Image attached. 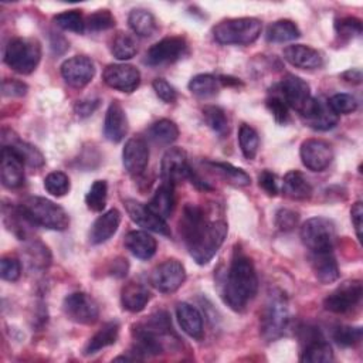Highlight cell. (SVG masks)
<instances>
[{"instance_id": "23", "label": "cell", "mask_w": 363, "mask_h": 363, "mask_svg": "<svg viewBox=\"0 0 363 363\" xmlns=\"http://www.w3.org/2000/svg\"><path fill=\"white\" fill-rule=\"evenodd\" d=\"M21 159L7 146L1 149V183L7 189H17L24 183Z\"/></svg>"}, {"instance_id": "46", "label": "cell", "mask_w": 363, "mask_h": 363, "mask_svg": "<svg viewBox=\"0 0 363 363\" xmlns=\"http://www.w3.org/2000/svg\"><path fill=\"white\" fill-rule=\"evenodd\" d=\"M115 26V17L109 10H96L95 13L89 14L85 27L91 31H104L109 30Z\"/></svg>"}, {"instance_id": "39", "label": "cell", "mask_w": 363, "mask_h": 363, "mask_svg": "<svg viewBox=\"0 0 363 363\" xmlns=\"http://www.w3.org/2000/svg\"><path fill=\"white\" fill-rule=\"evenodd\" d=\"M238 145L244 157L252 160L257 156L259 146V138L257 130L252 126L242 123L238 129Z\"/></svg>"}, {"instance_id": "47", "label": "cell", "mask_w": 363, "mask_h": 363, "mask_svg": "<svg viewBox=\"0 0 363 363\" xmlns=\"http://www.w3.org/2000/svg\"><path fill=\"white\" fill-rule=\"evenodd\" d=\"M328 104L336 115L352 113L357 109V101L350 94H335L328 99Z\"/></svg>"}, {"instance_id": "15", "label": "cell", "mask_w": 363, "mask_h": 363, "mask_svg": "<svg viewBox=\"0 0 363 363\" xmlns=\"http://www.w3.org/2000/svg\"><path fill=\"white\" fill-rule=\"evenodd\" d=\"M61 75L72 88H84L95 75L94 61L86 55H74L61 64Z\"/></svg>"}, {"instance_id": "22", "label": "cell", "mask_w": 363, "mask_h": 363, "mask_svg": "<svg viewBox=\"0 0 363 363\" xmlns=\"http://www.w3.org/2000/svg\"><path fill=\"white\" fill-rule=\"evenodd\" d=\"M284 58L291 65L301 69H316L323 65L322 52L303 44L288 45L284 50Z\"/></svg>"}, {"instance_id": "10", "label": "cell", "mask_w": 363, "mask_h": 363, "mask_svg": "<svg viewBox=\"0 0 363 363\" xmlns=\"http://www.w3.org/2000/svg\"><path fill=\"white\" fill-rule=\"evenodd\" d=\"M62 309L69 320L81 325H92L99 316L96 301L85 292H72L67 295Z\"/></svg>"}, {"instance_id": "34", "label": "cell", "mask_w": 363, "mask_h": 363, "mask_svg": "<svg viewBox=\"0 0 363 363\" xmlns=\"http://www.w3.org/2000/svg\"><path fill=\"white\" fill-rule=\"evenodd\" d=\"M128 24L139 37H150L157 30L155 16L145 9H133L128 16Z\"/></svg>"}, {"instance_id": "40", "label": "cell", "mask_w": 363, "mask_h": 363, "mask_svg": "<svg viewBox=\"0 0 363 363\" xmlns=\"http://www.w3.org/2000/svg\"><path fill=\"white\" fill-rule=\"evenodd\" d=\"M203 118L208 128L216 132L220 136H224L228 133V118L220 106L216 105H207L203 108Z\"/></svg>"}, {"instance_id": "18", "label": "cell", "mask_w": 363, "mask_h": 363, "mask_svg": "<svg viewBox=\"0 0 363 363\" xmlns=\"http://www.w3.org/2000/svg\"><path fill=\"white\" fill-rule=\"evenodd\" d=\"M125 170L130 176H140L149 163V147L143 138L135 136L126 140L122 150Z\"/></svg>"}, {"instance_id": "50", "label": "cell", "mask_w": 363, "mask_h": 363, "mask_svg": "<svg viewBox=\"0 0 363 363\" xmlns=\"http://www.w3.org/2000/svg\"><path fill=\"white\" fill-rule=\"evenodd\" d=\"M21 264L14 257H3L0 261V275L3 279L14 282L20 278Z\"/></svg>"}, {"instance_id": "19", "label": "cell", "mask_w": 363, "mask_h": 363, "mask_svg": "<svg viewBox=\"0 0 363 363\" xmlns=\"http://www.w3.org/2000/svg\"><path fill=\"white\" fill-rule=\"evenodd\" d=\"M125 208H126V213L130 217V220L133 223H136L138 225H140L149 231L163 234V235L172 234L167 223L162 217L155 214L146 204H142L136 200L129 199L125 201Z\"/></svg>"}, {"instance_id": "4", "label": "cell", "mask_w": 363, "mask_h": 363, "mask_svg": "<svg viewBox=\"0 0 363 363\" xmlns=\"http://www.w3.org/2000/svg\"><path fill=\"white\" fill-rule=\"evenodd\" d=\"M261 28V20L255 17L225 18L214 26L213 35L220 44L248 45L259 37Z\"/></svg>"}, {"instance_id": "29", "label": "cell", "mask_w": 363, "mask_h": 363, "mask_svg": "<svg viewBox=\"0 0 363 363\" xmlns=\"http://www.w3.org/2000/svg\"><path fill=\"white\" fill-rule=\"evenodd\" d=\"M1 140H3V146L10 147L21 159V162L24 164H27L30 167H41V166H44L45 159H44L43 153L34 145L23 142L17 136L7 138L6 135H3Z\"/></svg>"}, {"instance_id": "48", "label": "cell", "mask_w": 363, "mask_h": 363, "mask_svg": "<svg viewBox=\"0 0 363 363\" xmlns=\"http://www.w3.org/2000/svg\"><path fill=\"white\" fill-rule=\"evenodd\" d=\"M265 104H267L268 111L271 112V115L274 116V119H275L278 123L284 125V123L288 121V116H289V113H288V105L285 104V101L281 98L279 94H277V92L271 94V95L267 98Z\"/></svg>"}, {"instance_id": "54", "label": "cell", "mask_w": 363, "mask_h": 363, "mask_svg": "<svg viewBox=\"0 0 363 363\" xmlns=\"http://www.w3.org/2000/svg\"><path fill=\"white\" fill-rule=\"evenodd\" d=\"M258 184L259 187L268 194V196H275L278 193V182L277 176L269 172V170H262L258 176Z\"/></svg>"}, {"instance_id": "17", "label": "cell", "mask_w": 363, "mask_h": 363, "mask_svg": "<svg viewBox=\"0 0 363 363\" xmlns=\"http://www.w3.org/2000/svg\"><path fill=\"white\" fill-rule=\"evenodd\" d=\"M302 342L305 347L302 350L301 362L306 363H328L333 360V352L329 343L323 339L316 328H305Z\"/></svg>"}, {"instance_id": "20", "label": "cell", "mask_w": 363, "mask_h": 363, "mask_svg": "<svg viewBox=\"0 0 363 363\" xmlns=\"http://www.w3.org/2000/svg\"><path fill=\"white\" fill-rule=\"evenodd\" d=\"M309 128L315 130H329L337 125L339 115L329 106L328 101L322 98H312L308 111L302 115Z\"/></svg>"}, {"instance_id": "25", "label": "cell", "mask_w": 363, "mask_h": 363, "mask_svg": "<svg viewBox=\"0 0 363 363\" xmlns=\"http://www.w3.org/2000/svg\"><path fill=\"white\" fill-rule=\"evenodd\" d=\"M176 318L182 330L190 337L200 340L204 335L201 313L190 303L180 302L176 306Z\"/></svg>"}, {"instance_id": "55", "label": "cell", "mask_w": 363, "mask_h": 363, "mask_svg": "<svg viewBox=\"0 0 363 363\" xmlns=\"http://www.w3.org/2000/svg\"><path fill=\"white\" fill-rule=\"evenodd\" d=\"M98 105H99V99H84V101H78L74 109L78 116L85 118L92 115V112L98 108Z\"/></svg>"}, {"instance_id": "21", "label": "cell", "mask_w": 363, "mask_h": 363, "mask_svg": "<svg viewBox=\"0 0 363 363\" xmlns=\"http://www.w3.org/2000/svg\"><path fill=\"white\" fill-rule=\"evenodd\" d=\"M128 133V118L119 101H112L105 113L104 135L109 142L118 143Z\"/></svg>"}, {"instance_id": "11", "label": "cell", "mask_w": 363, "mask_h": 363, "mask_svg": "<svg viewBox=\"0 0 363 363\" xmlns=\"http://www.w3.org/2000/svg\"><path fill=\"white\" fill-rule=\"evenodd\" d=\"M186 279L184 265L174 258L160 262L150 275L152 285L162 294H172L177 291Z\"/></svg>"}, {"instance_id": "43", "label": "cell", "mask_w": 363, "mask_h": 363, "mask_svg": "<svg viewBox=\"0 0 363 363\" xmlns=\"http://www.w3.org/2000/svg\"><path fill=\"white\" fill-rule=\"evenodd\" d=\"M54 23L65 31H72V33L81 34L85 30V20L79 10L62 11L54 17Z\"/></svg>"}, {"instance_id": "31", "label": "cell", "mask_w": 363, "mask_h": 363, "mask_svg": "<svg viewBox=\"0 0 363 363\" xmlns=\"http://www.w3.org/2000/svg\"><path fill=\"white\" fill-rule=\"evenodd\" d=\"M176 199H174V186L170 183H163L155 191L152 200L146 204L155 214L162 217L163 220L170 217L174 210Z\"/></svg>"}, {"instance_id": "53", "label": "cell", "mask_w": 363, "mask_h": 363, "mask_svg": "<svg viewBox=\"0 0 363 363\" xmlns=\"http://www.w3.org/2000/svg\"><path fill=\"white\" fill-rule=\"evenodd\" d=\"M27 84L18 79H4L1 82V92L4 96H23L27 94Z\"/></svg>"}, {"instance_id": "14", "label": "cell", "mask_w": 363, "mask_h": 363, "mask_svg": "<svg viewBox=\"0 0 363 363\" xmlns=\"http://www.w3.org/2000/svg\"><path fill=\"white\" fill-rule=\"evenodd\" d=\"M104 82L121 92L130 94L140 84V72L130 64H109L102 74Z\"/></svg>"}, {"instance_id": "32", "label": "cell", "mask_w": 363, "mask_h": 363, "mask_svg": "<svg viewBox=\"0 0 363 363\" xmlns=\"http://www.w3.org/2000/svg\"><path fill=\"white\" fill-rule=\"evenodd\" d=\"M119 336V323L116 320L106 322L101 326V329L88 340L84 354L89 356L94 353H98L99 350L113 345Z\"/></svg>"}, {"instance_id": "28", "label": "cell", "mask_w": 363, "mask_h": 363, "mask_svg": "<svg viewBox=\"0 0 363 363\" xmlns=\"http://www.w3.org/2000/svg\"><path fill=\"white\" fill-rule=\"evenodd\" d=\"M149 299H150V292L140 282L130 281L126 285H123L121 291V302L123 309L133 313L143 311Z\"/></svg>"}, {"instance_id": "51", "label": "cell", "mask_w": 363, "mask_h": 363, "mask_svg": "<svg viewBox=\"0 0 363 363\" xmlns=\"http://www.w3.org/2000/svg\"><path fill=\"white\" fill-rule=\"evenodd\" d=\"M299 221V214L291 208H279L275 213V225L281 231H291L296 227Z\"/></svg>"}, {"instance_id": "2", "label": "cell", "mask_w": 363, "mask_h": 363, "mask_svg": "<svg viewBox=\"0 0 363 363\" xmlns=\"http://www.w3.org/2000/svg\"><path fill=\"white\" fill-rule=\"evenodd\" d=\"M258 291V278L248 255L235 248L230 261L221 296L233 311H242Z\"/></svg>"}, {"instance_id": "6", "label": "cell", "mask_w": 363, "mask_h": 363, "mask_svg": "<svg viewBox=\"0 0 363 363\" xmlns=\"http://www.w3.org/2000/svg\"><path fill=\"white\" fill-rule=\"evenodd\" d=\"M289 320V311L286 298L282 294H274L269 296L268 302L261 315L259 332L261 336L267 340L278 339L286 329Z\"/></svg>"}, {"instance_id": "42", "label": "cell", "mask_w": 363, "mask_h": 363, "mask_svg": "<svg viewBox=\"0 0 363 363\" xmlns=\"http://www.w3.org/2000/svg\"><path fill=\"white\" fill-rule=\"evenodd\" d=\"M106 197L108 183L105 180H95L85 196L86 207L92 211H102L106 206Z\"/></svg>"}, {"instance_id": "52", "label": "cell", "mask_w": 363, "mask_h": 363, "mask_svg": "<svg viewBox=\"0 0 363 363\" xmlns=\"http://www.w3.org/2000/svg\"><path fill=\"white\" fill-rule=\"evenodd\" d=\"M152 86H153L155 92H156V95H157L162 101H164V102H167V104H172V102L176 101L177 92H176V89L173 88V85H170L166 79H163V78H156V79L152 82Z\"/></svg>"}, {"instance_id": "24", "label": "cell", "mask_w": 363, "mask_h": 363, "mask_svg": "<svg viewBox=\"0 0 363 363\" xmlns=\"http://www.w3.org/2000/svg\"><path fill=\"white\" fill-rule=\"evenodd\" d=\"M121 213L116 208H111L102 213L92 224L89 230L91 244H102L108 241L119 228Z\"/></svg>"}, {"instance_id": "45", "label": "cell", "mask_w": 363, "mask_h": 363, "mask_svg": "<svg viewBox=\"0 0 363 363\" xmlns=\"http://www.w3.org/2000/svg\"><path fill=\"white\" fill-rule=\"evenodd\" d=\"M333 340L342 347H352L362 340V328L342 325L333 330Z\"/></svg>"}, {"instance_id": "41", "label": "cell", "mask_w": 363, "mask_h": 363, "mask_svg": "<svg viewBox=\"0 0 363 363\" xmlns=\"http://www.w3.org/2000/svg\"><path fill=\"white\" fill-rule=\"evenodd\" d=\"M26 258L28 265L35 269H44L51 262V254L48 248L40 241H33L27 245Z\"/></svg>"}, {"instance_id": "36", "label": "cell", "mask_w": 363, "mask_h": 363, "mask_svg": "<svg viewBox=\"0 0 363 363\" xmlns=\"http://www.w3.org/2000/svg\"><path fill=\"white\" fill-rule=\"evenodd\" d=\"M299 35L298 26L286 18L275 21L267 28V40L269 43H288L296 40Z\"/></svg>"}, {"instance_id": "56", "label": "cell", "mask_w": 363, "mask_h": 363, "mask_svg": "<svg viewBox=\"0 0 363 363\" xmlns=\"http://www.w3.org/2000/svg\"><path fill=\"white\" fill-rule=\"evenodd\" d=\"M362 217H363L362 201H356V203L352 206L350 218H352V223H353V227H354V231H356V235H357L359 240H360V237H362Z\"/></svg>"}, {"instance_id": "5", "label": "cell", "mask_w": 363, "mask_h": 363, "mask_svg": "<svg viewBox=\"0 0 363 363\" xmlns=\"http://www.w3.org/2000/svg\"><path fill=\"white\" fill-rule=\"evenodd\" d=\"M41 60V45L34 38H11L4 50V62L16 72L31 74Z\"/></svg>"}, {"instance_id": "49", "label": "cell", "mask_w": 363, "mask_h": 363, "mask_svg": "<svg viewBox=\"0 0 363 363\" xmlns=\"http://www.w3.org/2000/svg\"><path fill=\"white\" fill-rule=\"evenodd\" d=\"M335 28L342 38L350 40L362 34V21L356 17H343L336 21Z\"/></svg>"}, {"instance_id": "38", "label": "cell", "mask_w": 363, "mask_h": 363, "mask_svg": "<svg viewBox=\"0 0 363 363\" xmlns=\"http://www.w3.org/2000/svg\"><path fill=\"white\" fill-rule=\"evenodd\" d=\"M220 79L211 74L194 75L189 82V89L199 98L214 96L220 89Z\"/></svg>"}, {"instance_id": "44", "label": "cell", "mask_w": 363, "mask_h": 363, "mask_svg": "<svg viewBox=\"0 0 363 363\" xmlns=\"http://www.w3.org/2000/svg\"><path fill=\"white\" fill-rule=\"evenodd\" d=\"M44 187L50 194H52L55 197H62L69 191L71 184H69L68 176L64 172L55 170L45 176Z\"/></svg>"}, {"instance_id": "35", "label": "cell", "mask_w": 363, "mask_h": 363, "mask_svg": "<svg viewBox=\"0 0 363 363\" xmlns=\"http://www.w3.org/2000/svg\"><path fill=\"white\" fill-rule=\"evenodd\" d=\"M149 139L156 145H172L179 138V128L170 119H159L147 129Z\"/></svg>"}, {"instance_id": "3", "label": "cell", "mask_w": 363, "mask_h": 363, "mask_svg": "<svg viewBox=\"0 0 363 363\" xmlns=\"http://www.w3.org/2000/svg\"><path fill=\"white\" fill-rule=\"evenodd\" d=\"M21 208L34 225L55 231H64L69 225L68 213L45 197H28L21 203Z\"/></svg>"}, {"instance_id": "26", "label": "cell", "mask_w": 363, "mask_h": 363, "mask_svg": "<svg viewBox=\"0 0 363 363\" xmlns=\"http://www.w3.org/2000/svg\"><path fill=\"white\" fill-rule=\"evenodd\" d=\"M311 265L316 279L322 284H332L339 278L337 261L332 251L311 252Z\"/></svg>"}, {"instance_id": "13", "label": "cell", "mask_w": 363, "mask_h": 363, "mask_svg": "<svg viewBox=\"0 0 363 363\" xmlns=\"http://www.w3.org/2000/svg\"><path fill=\"white\" fill-rule=\"evenodd\" d=\"M303 166L312 172H323L333 160L332 146L322 139H306L299 149Z\"/></svg>"}, {"instance_id": "33", "label": "cell", "mask_w": 363, "mask_h": 363, "mask_svg": "<svg viewBox=\"0 0 363 363\" xmlns=\"http://www.w3.org/2000/svg\"><path fill=\"white\" fill-rule=\"evenodd\" d=\"M208 167V170L214 172L217 176H220L223 180L228 182L230 184L234 186H248L251 183L250 176L240 167H235L230 163L224 162H213V160H206L203 162Z\"/></svg>"}, {"instance_id": "12", "label": "cell", "mask_w": 363, "mask_h": 363, "mask_svg": "<svg viewBox=\"0 0 363 363\" xmlns=\"http://www.w3.org/2000/svg\"><path fill=\"white\" fill-rule=\"evenodd\" d=\"M362 292V282L359 279L346 281L325 298L323 306L333 313H346L359 305Z\"/></svg>"}, {"instance_id": "27", "label": "cell", "mask_w": 363, "mask_h": 363, "mask_svg": "<svg viewBox=\"0 0 363 363\" xmlns=\"http://www.w3.org/2000/svg\"><path fill=\"white\" fill-rule=\"evenodd\" d=\"M123 244H125L126 250L139 259L152 258L157 248L156 240L149 233L140 231V230L129 231L125 237Z\"/></svg>"}, {"instance_id": "57", "label": "cell", "mask_w": 363, "mask_h": 363, "mask_svg": "<svg viewBox=\"0 0 363 363\" xmlns=\"http://www.w3.org/2000/svg\"><path fill=\"white\" fill-rule=\"evenodd\" d=\"M342 78L346 81V82H349V84H353V85H356V84H360L362 82V72H360V69H347V71H345L343 74H342Z\"/></svg>"}, {"instance_id": "9", "label": "cell", "mask_w": 363, "mask_h": 363, "mask_svg": "<svg viewBox=\"0 0 363 363\" xmlns=\"http://www.w3.org/2000/svg\"><path fill=\"white\" fill-rule=\"evenodd\" d=\"M187 52V43L183 37H164L155 43L145 54V64L150 67H160L176 62Z\"/></svg>"}, {"instance_id": "1", "label": "cell", "mask_w": 363, "mask_h": 363, "mask_svg": "<svg viewBox=\"0 0 363 363\" xmlns=\"http://www.w3.org/2000/svg\"><path fill=\"white\" fill-rule=\"evenodd\" d=\"M228 225L223 218H208L196 204H186L180 220V234L189 254L199 265H206L217 254L227 237Z\"/></svg>"}, {"instance_id": "8", "label": "cell", "mask_w": 363, "mask_h": 363, "mask_svg": "<svg viewBox=\"0 0 363 363\" xmlns=\"http://www.w3.org/2000/svg\"><path fill=\"white\" fill-rule=\"evenodd\" d=\"M278 94L285 101L288 108H292L301 115H303L308 111L312 102L311 88L308 82L294 74H286L281 79L278 85Z\"/></svg>"}, {"instance_id": "37", "label": "cell", "mask_w": 363, "mask_h": 363, "mask_svg": "<svg viewBox=\"0 0 363 363\" xmlns=\"http://www.w3.org/2000/svg\"><path fill=\"white\" fill-rule=\"evenodd\" d=\"M109 50H111V54L116 60L125 61V60H130L136 55L138 44H136V40L130 34L118 31L111 40Z\"/></svg>"}, {"instance_id": "7", "label": "cell", "mask_w": 363, "mask_h": 363, "mask_svg": "<svg viewBox=\"0 0 363 363\" xmlns=\"http://www.w3.org/2000/svg\"><path fill=\"white\" fill-rule=\"evenodd\" d=\"M301 240L311 252L332 251L336 240V228L326 217L308 218L301 227Z\"/></svg>"}, {"instance_id": "16", "label": "cell", "mask_w": 363, "mask_h": 363, "mask_svg": "<svg viewBox=\"0 0 363 363\" xmlns=\"http://www.w3.org/2000/svg\"><path fill=\"white\" fill-rule=\"evenodd\" d=\"M191 167L187 163V155L180 147H170L160 163V179L163 183L176 184L177 182L187 179Z\"/></svg>"}, {"instance_id": "30", "label": "cell", "mask_w": 363, "mask_h": 363, "mask_svg": "<svg viewBox=\"0 0 363 363\" xmlns=\"http://www.w3.org/2000/svg\"><path fill=\"white\" fill-rule=\"evenodd\" d=\"M282 193L292 200H306L312 196V186L298 170H291L284 176Z\"/></svg>"}]
</instances>
